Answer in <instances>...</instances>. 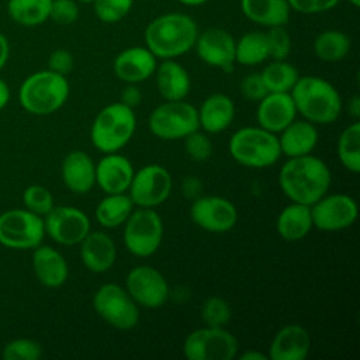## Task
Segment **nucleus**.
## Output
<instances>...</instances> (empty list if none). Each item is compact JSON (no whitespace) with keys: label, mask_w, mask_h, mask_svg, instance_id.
<instances>
[{"label":"nucleus","mask_w":360,"mask_h":360,"mask_svg":"<svg viewBox=\"0 0 360 360\" xmlns=\"http://www.w3.org/2000/svg\"><path fill=\"white\" fill-rule=\"evenodd\" d=\"M52 0H7V14L18 25L37 27L49 20Z\"/></svg>","instance_id":"7c9ffc66"},{"label":"nucleus","mask_w":360,"mask_h":360,"mask_svg":"<svg viewBox=\"0 0 360 360\" xmlns=\"http://www.w3.org/2000/svg\"><path fill=\"white\" fill-rule=\"evenodd\" d=\"M240 11L249 21L264 28L285 27L291 14L287 0H240Z\"/></svg>","instance_id":"cd10ccee"},{"label":"nucleus","mask_w":360,"mask_h":360,"mask_svg":"<svg viewBox=\"0 0 360 360\" xmlns=\"http://www.w3.org/2000/svg\"><path fill=\"white\" fill-rule=\"evenodd\" d=\"M41 356L42 346L28 338H18L8 342L1 352L4 360H37Z\"/></svg>","instance_id":"58836bf2"},{"label":"nucleus","mask_w":360,"mask_h":360,"mask_svg":"<svg viewBox=\"0 0 360 360\" xmlns=\"http://www.w3.org/2000/svg\"><path fill=\"white\" fill-rule=\"evenodd\" d=\"M184 150L194 162H204L212 155V142L207 132L195 129L183 138Z\"/></svg>","instance_id":"a19ab883"},{"label":"nucleus","mask_w":360,"mask_h":360,"mask_svg":"<svg viewBox=\"0 0 360 360\" xmlns=\"http://www.w3.org/2000/svg\"><path fill=\"white\" fill-rule=\"evenodd\" d=\"M264 32L269 45V56L274 60L287 59L292 49V39L285 27H270Z\"/></svg>","instance_id":"ea45409f"},{"label":"nucleus","mask_w":360,"mask_h":360,"mask_svg":"<svg viewBox=\"0 0 360 360\" xmlns=\"http://www.w3.org/2000/svg\"><path fill=\"white\" fill-rule=\"evenodd\" d=\"M297 110L290 93H267L257 101L256 121L259 127L278 134L295 120Z\"/></svg>","instance_id":"aec40b11"},{"label":"nucleus","mask_w":360,"mask_h":360,"mask_svg":"<svg viewBox=\"0 0 360 360\" xmlns=\"http://www.w3.org/2000/svg\"><path fill=\"white\" fill-rule=\"evenodd\" d=\"M10 100V87L8 84L0 77V110H3Z\"/></svg>","instance_id":"3c124183"},{"label":"nucleus","mask_w":360,"mask_h":360,"mask_svg":"<svg viewBox=\"0 0 360 360\" xmlns=\"http://www.w3.org/2000/svg\"><path fill=\"white\" fill-rule=\"evenodd\" d=\"M269 58V45L264 31L245 32L235 44V62L239 65L256 66Z\"/></svg>","instance_id":"473e14b6"},{"label":"nucleus","mask_w":360,"mask_h":360,"mask_svg":"<svg viewBox=\"0 0 360 360\" xmlns=\"http://www.w3.org/2000/svg\"><path fill=\"white\" fill-rule=\"evenodd\" d=\"M135 129L136 117L134 110L117 101L97 112L90 127V139L97 150L112 153L122 149L132 139Z\"/></svg>","instance_id":"39448f33"},{"label":"nucleus","mask_w":360,"mask_h":360,"mask_svg":"<svg viewBox=\"0 0 360 360\" xmlns=\"http://www.w3.org/2000/svg\"><path fill=\"white\" fill-rule=\"evenodd\" d=\"M32 270L37 280L48 287L58 288L69 277V266L63 255L48 245H39L32 252Z\"/></svg>","instance_id":"5701e85b"},{"label":"nucleus","mask_w":360,"mask_h":360,"mask_svg":"<svg viewBox=\"0 0 360 360\" xmlns=\"http://www.w3.org/2000/svg\"><path fill=\"white\" fill-rule=\"evenodd\" d=\"M201 321L205 326H215V328H225V325L231 321L232 309L229 304L221 297H208L200 309Z\"/></svg>","instance_id":"c9c22d12"},{"label":"nucleus","mask_w":360,"mask_h":360,"mask_svg":"<svg viewBox=\"0 0 360 360\" xmlns=\"http://www.w3.org/2000/svg\"><path fill=\"white\" fill-rule=\"evenodd\" d=\"M45 236L44 218L25 210L14 208L0 214V243L8 249L28 250L39 246Z\"/></svg>","instance_id":"9d476101"},{"label":"nucleus","mask_w":360,"mask_h":360,"mask_svg":"<svg viewBox=\"0 0 360 360\" xmlns=\"http://www.w3.org/2000/svg\"><path fill=\"white\" fill-rule=\"evenodd\" d=\"M127 250L136 257H149L163 239V221L155 208L138 207L124 222L122 233Z\"/></svg>","instance_id":"6e6552de"},{"label":"nucleus","mask_w":360,"mask_h":360,"mask_svg":"<svg viewBox=\"0 0 360 360\" xmlns=\"http://www.w3.org/2000/svg\"><path fill=\"white\" fill-rule=\"evenodd\" d=\"M338 158L345 169L352 173L360 172V122L347 125L339 135L336 143Z\"/></svg>","instance_id":"f704fd0d"},{"label":"nucleus","mask_w":360,"mask_h":360,"mask_svg":"<svg viewBox=\"0 0 360 360\" xmlns=\"http://www.w3.org/2000/svg\"><path fill=\"white\" fill-rule=\"evenodd\" d=\"M10 56V44L7 37L0 31V70L6 66Z\"/></svg>","instance_id":"09e8293b"},{"label":"nucleus","mask_w":360,"mask_h":360,"mask_svg":"<svg viewBox=\"0 0 360 360\" xmlns=\"http://www.w3.org/2000/svg\"><path fill=\"white\" fill-rule=\"evenodd\" d=\"M135 0H94L96 17L105 24H115L124 20L134 7Z\"/></svg>","instance_id":"e433bc0d"},{"label":"nucleus","mask_w":360,"mask_h":360,"mask_svg":"<svg viewBox=\"0 0 360 360\" xmlns=\"http://www.w3.org/2000/svg\"><path fill=\"white\" fill-rule=\"evenodd\" d=\"M96 314L118 330H131L139 322V307L125 287L115 283L100 285L93 295Z\"/></svg>","instance_id":"1a4fd4ad"},{"label":"nucleus","mask_w":360,"mask_h":360,"mask_svg":"<svg viewBox=\"0 0 360 360\" xmlns=\"http://www.w3.org/2000/svg\"><path fill=\"white\" fill-rule=\"evenodd\" d=\"M312 228L311 205L294 201L285 205L276 219V231L278 236L287 242L304 239Z\"/></svg>","instance_id":"c85d7f7f"},{"label":"nucleus","mask_w":360,"mask_h":360,"mask_svg":"<svg viewBox=\"0 0 360 360\" xmlns=\"http://www.w3.org/2000/svg\"><path fill=\"white\" fill-rule=\"evenodd\" d=\"M240 93L245 98L250 100V101H259L262 100L269 91L263 83V79L260 76V73H250L246 75L242 80H240Z\"/></svg>","instance_id":"c03bdc74"},{"label":"nucleus","mask_w":360,"mask_h":360,"mask_svg":"<svg viewBox=\"0 0 360 360\" xmlns=\"http://www.w3.org/2000/svg\"><path fill=\"white\" fill-rule=\"evenodd\" d=\"M120 101L134 110L135 107H138L141 104L142 93L136 84H127V87H124V90L121 91Z\"/></svg>","instance_id":"49530a36"},{"label":"nucleus","mask_w":360,"mask_h":360,"mask_svg":"<svg viewBox=\"0 0 360 360\" xmlns=\"http://www.w3.org/2000/svg\"><path fill=\"white\" fill-rule=\"evenodd\" d=\"M235 44L236 39L229 31L221 27H210L202 32H198L194 49L200 60L205 65L218 68L224 72H231L236 63Z\"/></svg>","instance_id":"f3484780"},{"label":"nucleus","mask_w":360,"mask_h":360,"mask_svg":"<svg viewBox=\"0 0 360 360\" xmlns=\"http://www.w3.org/2000/svg\"><path fill=\"white\" fill-rule=\"evenodd\" d=\"M80 8L76 0H52L49 20L59 25H70L77 21Z\"/></svg>","instance_id":"79ce46f5"},{"label":"nucleus","mask_w":360,"mask_h":360,"mask_svg":"<svg viewBox=\"0 0 360 360\" xmlns=\"http://www.w3.org/2000/svg\"><path fill=\"white\" fill-rule=\"evenodd\" d=\"M235 103L224 93L210 94L197 110L198 125L208 135L225 131L235 118Z\"/></svg>","instance_id":"393cba45"},{"label":"nucleus","mask_w":360,"mask_h":360,"mask_svg":"<svg viewBox=\"0 0 360 360\" xmlns=\"http://www.w3.org/2000/svg\"><path fill=\"white\" fill-rule=\"evenodd\" d=\"M311 349V336L308 330L290 323L283 326L273 336L269 346V360H304Z\"/></svg>","instance_id":"412c9836"},{"label":"nucleus","mask_w":360,"mask_h":360,"mask_svg":"<svg viewBox=\"0 0 360 360\" xmlns=\"http://www.w3.org/2000/svg\"><path fill=\"white\" fill-rule=\"evenodd\" d=\"M191 221L211 233L231 231L238 222V211L232 201L221 195L197 197L190 207Z\"/></svg>","instance_id":"dca6fc26"},{"label":"nucleus","mask_w":360,"mask_h":360,"mask_svg":"<svg viewBox=\"0 0 360 360\" xmlns=\"http://www.w3.org/2000/svg\"><path fill=\"white\" fill-rule=\"evenodd\" d=\"M238 350V339L225 328L204 326L188 333L183 342V354L188 360H232Z\"/></svg>","instance_id":"9b49d317"},{"label":"nucleus","mask_w":360,"mask_h":360,"mask_svg":"<svg viewBox=\"0 0 360 360\" xmlns=\"http://www.w3.org/2000/svg\"><path fill=\"white\" fill-rule=\"evenodd\" d=\"M44 218L45 233L59 245H79L90 232V219L82 210L56 205Z\"/></svg>","instance_id":"2eb2a0df"},{"label":"nucleus","mask_w":360,"mask_h":360,"mask_svg":"<svg viewBox=\"0 0 360 360\" xmlns=\"http://www.w3.org/2000/svg\"><path fill=\"white\" fill-rule=\"evenodd\" d=\"M198 25L186 13L172 11L155 17L143 31L145 46L158 59H176L194 48Z\"/></svg>","instance_id":"f03ea898"},{"label":"nucleus","mask_w":360,"mask_h":360,"mask_svg":"<svg viewBox=\"0 0 360 360\" xmlns=\"http://www.w3.org/2000/svg\"><path fill=\"white\" fill-rule=\"evenodd\" d=\"M240 360H269V356L257 352V350H248L239 356Z\"/></svg>","instance_id":"603ef678"},{"label":"nucleus","mask_w":360,"mask_h":360,"mask_svg":"<svg viewBox=\"0 0 360 360\" xmlns=\"http://www.w3.org/2000/svg\"><path fill=\"white\" fill-rule=\"evenodd\" d=\"M353 7H359L360 6V0H347Z\"/></svg>","instance_id":"5fc2aeb1"},{"label":"nucleus","mask_w":360,"mask_h":360,"mask_svg":"<svg viewBox=\"0 0 360 360\" xmlns=\"http://www.w3.org/2000/svg\"><path fill=\"white\" fill-rule=\"evenodd\" d=\"M347 110H349V114L357 121L360 118V96H353L350 100H349V105H347Z\"/></svg>","instance_id":"8fccbe9b"},{"label":"nucleus","mask_w":360,"mask_h":360,"mask_svg":"<svg viewBox=\"0 0 360 360\" xmlns=\"http://www.w3.org/2000/svg\"><path fill=\"white\" fill-rule=\"evenodd\" d=\"M77 3H93L94 0H76Z\"/></svg>","instance_id":"6e6d98bb"},{"label":"nucleus","mask_w":360,"mask_h":360,"mask_svg":"<svg viewBox=\"0 0 360 360\" xmlns=\"http://www.w3.org/2000/svg\"><path fill=\"white\" fill-rule=\"evenodd\" d=\"M22 204L24 208L39 215V217H45L53 207V195L52 193L39 184H32L28 186L24 193H22Z\"/></svg>","instance_id":"4c0bfd02"},{"label":"nucleus","mask_w":360,"mask_h":360,"mask_svg":"<svg viewBox=\"0 0 360 360\" xmlns=\"http://www.w3.org/2000/svg\"><path fill=\"white\" fill-rule=\"evenodd\" d=\"M63 184L75 194H86L96 186V163L83 150L69 152L60 166Z\"/></svg>","instance_id":"b1692460"},{"label":"nucleus","mask_w":360,"mask_h":360,"mask_svg":"<svg viewBox=\"0 0 360 360\" xmlns=\"http://www.w3.org/2000/svg\"><path fill=\"white\" fill-rule=\"evenodd\" d=\"M158 58L146 46H129L122 49L112 62L115 76L127 84H138L153 76Z\"/></svg>","instance_id":"a211bd4d"},{"label":"nucleus","mask_w":360,"mask_h":360,"mask_svg":"<svg viewBox=\"0 0 360 360\" xmlns=\"http://www.w3.org/2000/svg\"><path fill=\"white\" fill-rule=\"evenodd\" d=\"M359 207L347 194H325L311 205L312 225L323 232L343 231L357 219Z\"/></svg>","instance_id":"4468645a"},{"label":"nucleus","mask_w":360,"mask_h":360,"mask_svg":"<svg viewBox=\"0 0 360 360\" xmlns=\"http://www.w3.org/2000/svg\"><path fill=\"white\" fill-rule=\"evenodd\" d=\"M135 208L127 193L105 194L96 207V219L104 228H117L122 225Z\"/></svg>","instance_id":"c756f323"},{"label":"nucleus","mask_w":360,"mask_h":360,"mask_svg":"<svg viewBox=\"0 0 360 360\" xmlns=\"http://www.w3.org/2000/svg\"><path fill=\"white\" fill-rule=\"evenodd\" d=\"M232 159L246 167L264 169L281 158L277 134L262 127H243L232 134L228 142Z\"/></svg>","instance_id":"423d86ee"},{"label":"nucleus","mask_w":360,"mask_h":360,"mask_svg":"<svg viewBox=\"0 0 360 360\" xmlns=\"http://www.w3.org/2000/svg\"><path fill=\"white\" fill-rule=\"evenodd\" d=\"M173 188V179L169 170L160 165L150 163L134 173L128 195L134 205L155 208L163 204Z\"/></svg>","instance_id":"f8f14e48"},{"label":"nucleus","mask_w":360,"mask_h":360,"mask_svg":"<svg viewBox=\"0 0 360 360\" xmlns=\"http://www.w3.org/2000/svg\"><path fill=\"white\" fill-rule=\"evenodd\" d=\"M73 65V55L62 48L52 51L48 58V69L62 76H68L72 72Z\"/></svg>","instance_id":"a18cd8bd"},{"label":"nucleus","mask_w":360,"mask_h":360,"mask_svg":"<svg viewBox=\"0 0 360 360\" xmlns=\"http://www.w3.org/2000/svg\"><path fill=\"white\" fill-rule=\"evenodd\" d=\"M179 3L184 4V6H193V7H197V6H202L204 3L210 1V0H177Z\"/></svg>","instance_id":"864d4df0"},{"label":"nucleus","mask_w":360,"mask_h":360,"mask_svg":"<svg viewBox=\"0 0 360 360\" xmlns=\"http://www.w3.org/2000/svg\"><path fill=\"white\" fill-rule=\"evenodd\" d=\"M201 190V183L197 177L194 176H188L184 179L183 181V191H184V195L191 198V197H195Z\"/></svg>","instance_id":"de8ad7c7"},{"label":"nucleus","mask_w":360,"mask_h":360,"mask_svg":"<svg viewBox=\"0 0 360 360\" xmlns=\"http://www.w3.org/2000/svg\"><path fill=\"white\" fill-rule=\"evenodd\" d=\"M352 46L346 32L339 30H325L316 35L312 48L318 59L328 63H335L346 58Z\"/></svg>","instance_id":"2f4dec72"},{"label":"nucleus","mask_w":360,"mask_h":360,"mask_svg":"<svg viewBox=\"0 0 360 360\" xmlns=\"http://www.w3.org/2000/svg\"><path fill=\"white\" fill-rule=\"evenodd\" d=\"M80 245V259L91 273L110 270L117 259V248L112 238L103 231H90Z\"/></svg>","instance_id":"4be33fe9"},{"label":"nucleus","mask_w":360,"mask_h":360,"mask_svg":"<svg viewBox=\"0 0 360 360\" xmlns=\"http://www.w3.org/2000/svg\"><path fill=\"white\" fill-rule=\"evenodd\" d=\"M156 87L166 101L184 100L191 89V79L183 65L174 59H162L155 70Z\"/></svg>","instance_id":"a878e982"},{"label":"nucleus","mask_w":360,"mask_h":360,"mask_svg":"<svg viewBox=\"0 0 360 360\" xmlns=\"http://www.w3.org/2000/svg\"><path fill=\"white\" fill-rule=\"evenodd\" d=\"M292 11L301 14H321L335 8L340 0H287Z\"/></svg>","instance_id":"37998d69"},{"label":"nucleus","mask_w":360,"mask_h":360,"mask_svg":"<svg viewBox=\"0 0 360 360\" xmlns=\"http://www.w3.org/2000/svg\"><path fill=\"white\" fill-rule=\"evenodd\" d=\"M134 166L118 152L104 153L96 165V184L105 194L127 193L134 177Z\"/></svg>","instance_id":"6ab92c4d"},{"label":"nucleus","mask_w":360,"mask_h":360,"mask_svg":"<svg viewBox=\"0 0 360 360\" xmlns=\"http://www.w3.org/2000/svg\"><path fill=\"white\" fill-rule=\"evenodd\" d=\"M290 94L297 112L315 125L332 124L340 115V94L323 77L312 75L300 76Z\"/></svg>","instance_id":"7ed1b4c3"},{"label":"nucleus","mask_w":360,"mask_h":360,"mask_svg":"<svg viewBox=\"0 0 360 360\" xmlns=\"http://www.w3.org/2000/svg\"><path fill=\"white\" fill-rule=\"evenodd\" d=\"M332 181L328 165L308 153L288 158L278 172V186L281 191L294 202L312 205L323 197Z\"/></svg>","instance_id":"f257e3e1"},{"label":"nucleus","mask_w":360,"mask_h":360,"mask_svg":"<svg viewBox=\"0 0 360 360\" xmlns=\"http://www.w3.org/2000/svg\"><path fill=\"white\" fill-rule=\"evenodd\" d=\"M69 90L66 76L45 69L24 79L18 90V100L27 112L32 115H49L66 103Z\"/></svg>","instance_id":"20e7f679"},{"label":"nucleus","mask_w":360,"mask_h":360,"mask_svg":"<svg viewBox=\"0 0 360 360\" xmlns=\"http://www.w3.org/2000/svg\"><path fill=\"white\" fill-rule=\"evenodd\" d=\"M278 145L281 155L295 158L311 153L318 143V129L315 124L307 120H294L278 132Z\"/></svg>","instance_id":"bb28decb"},{"label":"nucleus","mask_w":360,"mask_h":360,"mask_svg":"<svg viewBox=\"0 0 360 360\" xmlns=\"http://www.w3.org/2000/svg\"><path fill=\"white\" fill-rule=\"evenodd\" d=\"M148 125L152 135L163 141L183 139L200 128L197 108L184 100H165L152 110Z\"/></svg>","instance_id":"0eeeda50"},{"label":"nucleus","mask_w":360,"mask_h":360,"mask_svg":"<svg viewBox=\"0 0 360 360\" xmlns=\"http://www.w3.org/2000/svg\"><path fill=\"white\" fill-rule=\"evenodd\" d=\"M125 290L138 304L148 309H156L165 305L170 288L165 276L155 267L141 264L132 267L125 278Z\"/></svg>","instance_id":"ddd939ff"},{"label":"nucleus","mask_w":360,"mask_h":360,"mask_svg":"<svg viewBox=\"0 0 360 360\" xmlns=\"http://www.w3.org/2000/svg\"><path fill=\"white\" fill-rule=\"evenodd\" d=\"M269 93H290L297 83L300 73L294 65L284 60L270 62L260 72Z\"/></svg>","instance_id":"72a5a7b5"}]
</instances>
